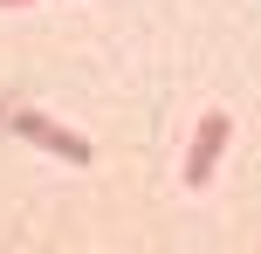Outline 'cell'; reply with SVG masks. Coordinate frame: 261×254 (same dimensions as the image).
Returning a JSON list of instances; mask_svg holds the SVG:
<instances>
[{"label": "cell", "mask_w": 261, "mask_h": 254, "mask_svg": "<svg viewBox=\"0 0 261 254\" xmlns=\"http://www.w3.org/2000/svg\"><path fill=\"white\" fill-rule=\"evenodd\" d=\"M7 131L14 137H28V145H41L48 158H62V165H90L96 151H90V137H76V131H62L55 117H41V110H7Z\"/></svg>", "instance_id": "1"}, {"label": "cell", "mask_w": 261, "mask_h": 254, "mask_svg": "<svg viewBox=\"0 0 261 254\" xmlns=\"http://www.w3.org/2000/svg\"><path fill=\"white\" fill-rule=\"evenodd\" d=\"M227 137H234V117H227V110H206V117H199V131H193V151H186V186H193V192L213 179Z\"/></svg>", "instance_id": "2"}, {"label": "cell", "mask_w": 261, "mask_h": 254, "mask_svg": "<svg viewBox=\"0 0 261 254\" xmlns=\"http://www.w3.org/2000/svg\"><path fill=\"white\" fill-rule=\"evenodd\" d=\"M0 7H28V0H0Z\"/></svg>", "instance_id": "3"}, {"label": "cell", "mask_w": 261, "mask_h": 254, "mask_svg": "<svg viewBox=\"0 0 261 254\" xmlns=\"http://www.w3.org/2000/svg\"><path fill=\"white\" fill-rule=\"evenodd\" d=\"M0 124H7V103H0Z\"/></svg>", "instance_id": "4"}]
</instances>
